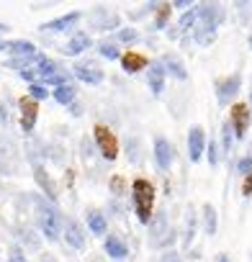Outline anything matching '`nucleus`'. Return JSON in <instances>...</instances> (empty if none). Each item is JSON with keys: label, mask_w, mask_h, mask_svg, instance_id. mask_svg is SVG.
Wrapping results in <instances>:
<instances>
[{"label": "nucleus", "mask_w": 252, "mask_h": 262, "mask_svg": "<svg viewBox=\"0 0 252 262\" xmlns=\"http://www.w3.org/2000/svg\"><path fill=\"white\" fill-rule=\"evenodd\" d=\"M34 213H36V226L41 231V236H47L49 242H57L62 236V224H65V216L59 213V208L47 198L41 195H34Z\"/></svg>", "instance_id": "nucleus-1"}, {"label": "nucleus", "mask_w": 252, "mask_h": 262, "mask_svg": "<svg viewBox=\"0 0 252 262\" xmlns=\"http://www.w3.org/2000/svg\"><path fill=\"white\" fill-rule=\"evenodd\" d=\"M155 185L147 178H137L132 183V201H134V213L139 219V224H150L152 213H155Z\"/></svg>", "instance_id": "nucleus-2"}, {"label": "nucleus", "mask_w": 252, "mask_h": 262, "mask_svg": "<svg viewBox=\"0 0 252 262\" xmlns=\"http://www.w3.org/2000/svg\"><path fill=\"white\" fill-rule=\"evenodd\" d=\"M147 229H150V247L152 249H167V244L173 242V236H167L170 234L167 211H155L150 224H147Z\"/></svg>", "instance_id": "nucleus-3"}, {"label": "nucleus", "mask_w": 252, "mask_h": 262, "mask_svg": "<svg viewBox=\"0 0 252 262\" xmlns=\"http://www.w3.org/2000/svg\"><path fill=\"white\" fill-rule=\"evenodd\" d=\"M88 24H90V31L108 34V31H118L121 29V16L108 11V8H103V6H95L88 13Z\"/></svg>", "instance_id": "nucleus-4"}, {"label": "nucleus", "mask_w": 252, "mask_h": 262, "mask_svg": "<svg viewBox=\"0 0 252 262\" xmlns=\"http://www.w3.org/2000/svg\"><path fill=\"white\" fill-rule=\"evenodd\" d=\"M93 142H95V147H98V152H100L103 160L113 162V160L118 157V139H116V134H113L108 126L98 123V126L93 128Z\"/></svg>", "instance_id": "nucleus-5"}, {"label": "nucleus", "mask_w": 252, "mask_h": 262, "mask_svg": "<svg viewBox=\"0 0 252 262\" xmlns=\"http://www.w3.org/2000/svg\"><path fill=\"white\" fill-rule=\"evenodd\" d=\"M214 88H216V103H219L221 108H226V105L237 98V93L242 90V72H232V75L216 80Z\"/></svg>", "instance_id": "nucleus-6"}, {"label": "nucleus", "mask_w": 252, "mask_h": 262, "mask_svg": "<svg viewBox=\"0 0 252 262\" xmlns=\"http://www.w3.org/2000/svg\"><path fill=\"white\" fill-rule=\"evenodd\" d=\"M82 18H85L82 11H70V13H65V16H57V18L41 24L39 31H41V34H67V31H75Z\"/></svg>", "instance_id": "nucleus-7"}, {"label": "nucleus", "mask_w": 252, "mask_h": 262, "mask_svg": "<svg viewBox=\"0 0 252 262\" xmlns=\"http://www.w3.org/2000/svg\"><path fill=\"white\" fill-rule=\"evenodd\" d=\"M229 123L234 128V137L237 139H244L247 131H249V123H252V108H249V103H234L229 108Z\"/></svg>", "instance_id": "nucleus-8"}, {"label": "nucleus", "mask_w": 252, "mask_h": 262, "mask_svg": "<svg viewBox=\"0 0 252 262\" xmlns=\"http://www.w3.org/2000/svg\"><path fill=\"white\" fill-rule=\"evenodd\" d=\"M152 155H155L157 170L170 172V167H173V162H175V149H173V142H170L167 137H162V134L155 137V142H152Z\"/></svg>", "instance_id": "nucleus-9"}, {"label": "nucleus", "mask_w": 252, "mask_h": 262, "mask_svg": "<svg viewBox=\"0 0 252 262\" xmlns=\"http://www.w3.org/2000/svg\"><path fill=\"white\" fill-rule=\"evenodd\" d=\"M201 16H198V24H206L211 29H219L224 21H226V8L219 3V0H201Z\"/></svg>", "instance_id": "nucleus-10"}, {"label": "nucleus", "mask_w": 252, "mask_h": 262, "mask_svg": "<svg viewBox=\"0 0 252 262\" xmlns=\"http://www.w3.org/2000/svg\"><path fill=\"white\" fill-rule=\"evenodd\" d=\"M188 160L191 162H201L203 152H206V128L201 123H193L188 128Z\"/></svg>", "instance_id": "nucleus-11"}, {"label": "nucleus", "mask_w": 252, "mask_h": 262, "mask_svg": "<svg viewBox=\"0 0 252 262\" xmlns=\"http://www.w3.org/2000/svg\"><path fill=\"white\" fill-rule=\"evenodd\" d=\"M18 116H21V131L24 134H31L36 121H39V103L34 98H21L18 100Z\"/></svg>", "instance_id": "nucleus-12"}, {"label": "nucleus", "mask_w": 252, "mask_h": 262, "mask_svg": "<svg viewBox=\"0 0 252 262\" xmlns=\"http://www.w3.org/2000/svg\"><path fill=\"white\" fill-rule=\"evenodd\" d=\"M88 49H93V36L88 31H72V36L67 39V44L59 49L65 57H80Z\"/></svg>", "instance_id": "nucleus-13"}, {"label": "nucleus", "mask_w": 252, "mask_h": 262, "mask_svg": "<svg viewBox=\"0 0 252 262\" xmlns=\"http://www.w3.org/2000/svg\"><path fill=\"white\" fill-rule=\"evenodd\" d=\"M72 77L85 82V85H100L103 82V70L95 62H77L72 67Z\"/></svg>", "instance_id": "nucleus-14"}, {"label": "nucleus", "mask_w": 252, "mask_h": 262, "mask_svg": "<svg viewBox=\"0 0 252 262\" xmlns=\"http://www.w3.org/2000/svg\"><path fill=\"white\" fill-rule=\"evenodd\" d=\"M144 72H147V88L152 90V95H162L165 80H167V72H165L162 62L160 59H150V64H147Z\"/></svg>", "instance_id": "nucleus-15"}, {"label": "nucleus", "mask_w": 252, "mask_h": 262, "mask_svg": "<svg viewBox=\"0 0 252 262\" xmlns=\"http://www.w3.org/2000/svg\"><path fill=\"white\" fill-rule=\"evenodd\" d=\"M62 234H65V242L72 247V249H85V229L75 221V219H65L62 224Z\"/></svg>", "instance_id": "nucleus-16"}, {"label": "nucleus", "mask_w": 252, "mask_h": 262, "mask_svg": "<svg viewBox=\"0 0 252 262\" xmlns=\"http://www.w3.org/2000/svg\"><path fill=\"white\" fill-rule=\"evenodd\" d=\"M118 62H121V67H123L126 75H137V72L147 70V64H150V59H147L142 52H132V49H126Z\"/></svg>", "instance_id": "nucleus-17"}, {"label": "nucleus", "mask_w": 252, "mask_h": 262, "mask_svg": "<svg viewBox=\"0 0 252 262\" xmlns=\"http://www.w3.org/2000/svg\"><path fill=\"white\" fill-rule=\"evenodd\" d=\"M160 62H162L165 72H167L170 77H175L178 82H185V80H188V70H185L183 59H180L175 52H167V54H162V57H160Z\"/></svg>", "instance_id": "nucleus-18"}, {"label": "nucleus", "mask_w": 252, "mask_h": 262, "mask_svg": "<svg viewBox=\"0 0 252 262\" xmlns=\"http://www.w3.org/2000/svg\"><path fill=\"white\" fill-rule=\"evenodd\" d=\"M198 221H201V231L206 236H216V231H219V213H216V208L211 203H203L201 206Z\"/></svg>", "instance_id": "nucleus-19"}, {"label": "nucleus", "mask_w": 252, "mask_h": 262, "mask_svg": "<svg viewBox=\"0 0 252 262\" xmlns=\"http://www.w3.org/2000/svg\"><path fill=\"white\" fill-rule=\"evenodd\" d=\"M103 249H106V254L111 259H126V257H129V247H126V242L118 234H106Z\"/></svg>", "instance_id": "nucleus-20"}, {"label": "nucleus", "mask_w": 252, "mask_h": 262, "mask_svg": "<svg viewBox=\"0 0 252 262\" xmlns=\"http://www.w3.org/2000/svg\"><path fill=\"white\" fill-rule=\"evenodd\" d=\"M6 54H11V57H34V54H39V47L34 41H29V39H11V41H6Z\"/></svg>", "instance_id": "nucleus-21"}, {"label": "nucleus", "mask_w": 252, "mask_h": 262, "mask_svg": "<svg viewBox=\"0 0 252 262\" xmlns=\"http://www.w3.org/2000/svg\"><path fill=\"white\" fill-rule=\"evenodd\" d=\"M85 224H88L90 234H95V236H106V234H108V219H106V213H100V211H95V208L88 211Z\"/></svg>", "instance_id": "nucleus-22"}, {"label": "nucleus", "mask_w": 252, "mask_h": 262, "mask_svg": "<svg viewBox=\"0 0 252 262\" xmlns=\"http://www.w3.org/2000/svg\"><path fill=\"white\" fill-rule=\"evenodd\" d=\"M198 16H201V6H198V3L191 6V8H185V11L180 13V18H178V34H188V31H193L196 24H198Z\"/></svg>", "instance_id": "nucleus-23"}, {"label": "nucleus", "mask_w": 252, "mask_h": 262, "mask_svg": "<svg viewBox=\"0 0 252 262\" xmlns=\"http://www.w3.org/2000/svg\"><path fill=\"white\" fill-rule=\"evenodd\" d=\"M170 18H173V3H165L152 13V31H165L170 26Z\"/></svg>", "instance_id": "nucleus-24"}, {"label": "nucleus", "mask_w": 252, "mask_h": 262, "mask_svg": "<svg viewBox=\"0 0 252 262\" xmlns=\"http://www.w3.org/2000/svg\"><path fill=\"white\" fill-rule=\"evenodd\" d=\"M52 98L59 103V105H70V103H75V98H77V88H75V82H67V85H57V88H52Z\"/></svg>", "instance_id": "nucleus-25"}, {"label": "nucleus", "mask_w": 252, "mask_h": 262, "mask_svg": "<svg viewBox=\"0 0 252 262\" xmlns=\"http://www.w3.org/2000/svg\"><path fill=\"white\" fill-rule=\"evenodd\" d=\"M98 54L103 57V59H108V62H118L121 59V44L116 41V39H103L100 44H98Z\"/></svg>", "instance_id": "nucleus-26"}, {"label": "nucleus", "mask_w": 252, "mask_h": 262, "mask_svg": "<svg viewBox=\"0 0 252 262\" xmlns=\"http://www.w3.org/2000/svg\"><path fill=\"white\" fill-rule=\"evenodd\" d=\"M72 80H75V77H72V70H67V67H62V70H57V72H52V75L39 77V82H41V85H47V88L67 85V82H72Z\"/></svg>", "instance_id": "nucleus-27"}, {"label": "nucleus", "mask_w": 252, "mask_h": 262, "mask_svg": "<svg viewBox=\"0 0 252 262\" xmlns=\"http://www.w3.org/2000/svg\"><path fill=\"white\" fill-rule=\"evenodd\" d=\"M216 34H219V29H211V26H206V24H196V29H193V39H196V44H201V47L214 44V41H216Z\"/></svg>", "instance_id": "nucleus-28"}, {"label": "nucleus", "mask_w": 252, "mask_h": 262, "mask_svg": "<svg viewBox=\"0 0 252 262\" xmlns=\"http://www.w3.org/2000/svg\"><path fill=\"white\" fill-rule=\"evenodd\" d=\"M196 231H198V213H196L193 208H188V216H185V229H183V247H191V244H193Z\"/></svg>", "instance_id": "nucleus-29"}, {"label": "nucleus", "mask_w": 252, "mask_h": 262, "mask_svg": "<svg viewBox=\"0 0 252 262\" xmlns=\"http://www.w3.org/2000/svg\"><path fill=\"white\" fill-rule=\"evenodd\" d=\"M234 142H237V137H234V128H232V123H229V118L221 123V142H219V147H221V155H226L229 157V152L234 149Z\"/></svg>", "instance_id": "nucleus-30"}, {"label": "nucleus", "mask_w": 252, "mask_h": 262, "mask_svg": "<svg viewBox=\"0 0 252 262\" xmlns=\"http://www.w3.org/2000/svg\"><path fill=\"white\" fill-rule=\"evenodd\" d=\"M142 36H139V31L134 29V26H121L118 31H116V41L121 44V47H132V44H137Z\"/></svg>", "instance_id": "nucleus-31"}, {"label": "nucleus", "mask_w": 252, "mask_h": 262, "mask_svg": "<svg viewBox=\"0 0 252 262\" xmlns=\"http://www.w3.org/2000/svg\"><path fill=\"white\" fill-rule=\"evenodd\" d=\"M34 175H36L39 188H44V195H47L49 201H57V188H54V183L49 180V175H47L41 167H36V170H34Z\"/></svg>", "instance_id": "nucleus-32"}, {"label": "nucleus", "mask_w": 252, "mask_h": 262, "mask_svg": "<svg viewBox=\"0 0 252 262\" xmlns=\"http://www.w3.org/2000/svg\"><path fill=\"white\" fill-rule=\"evenodd\" d=\"M203 155L208 157V165H211V167L219 165V160H221V147H219V142H216L214 137L206 139V152H203Z\"/></svg>", "instance_id": "nucleus-33"}, {"label": "nucleus", "mask_w": 252, "mask_h": 262, "mask_svg": "<svg viewBox=\"0 0 252 262\" xmlns=\"http://www.w3.org/2000/svg\"><path fill=\"white\" fill-rule=\"evenodd\" d=\"M29 98H34L36 103H41V100L52 98V90H49L47 85H41V82H31V85H29Z\"/></svg>", "instance_id": "nucleus-34"}, {"label": "nucleus", "mask_w": 252, "mask_h": 262, "mask_svg": "<svg viewBox=\"0 0 252 262\" xmlns=\"http://www.w3.org/2000/svg\"><path fill=\"white\" fill-rule=\"evenodd\" d=\"M237 172H239L242 178L252 172V152H247V155H242V157L237 160Z\"/></svg>", "instance_id": "nucleus-35"}, {"label": "nucleus", "mask_w": 252, "mask_h": 262, "mask_svg": "<svg viewBox=\"0 0 252 262\" xmlns=\"http://www.w3.org/2000/svg\"><path fill=\"white\" fill-rule=\"evenodd\" d=\"M126 152H129V162H139V139H134V137H129L126 139Z\"/></svg>", "instance_id": "nucleus-36"}, {"label": "nucleus", "mask_w": 252, "mask_h": 262, "mask_svg": "<svg viewBox=\"0 0 252 262\" xmlns=\"http://www.w3.org/2000/svg\"><path fill=\"white\" fill-rule=\"evenodd\" d=\"M123 185H126V183H123V178H121V175H113V178H111V183H108V188H111V193H113V195H123Z\"/></svg>", "instance_id": "nucleus-37"}, {"label": "nucleus", "mask_w": 252, "mask_h": 262, "mask_svg": "<svg viewBox=\"0 0 252 262\" xmlns=\"http://www.w3.org/2000/svg\"><path fill=\"white\" fill-rule=\"evenodd\" d=\"M8 262H29V259H26V252H24L21 247H11V252H8Z\"/></svg>", "instance_id": "nucleus-38"}, {"label": "nucleus", "mask_w": 252, "mask_h": 262, "mask_svg": "<svg viewBox=\"0 0 252 262\" xmlns=\"http://www.w3.org/2000/svg\"><path fill=\"white\" fill-rule=\"evenodd\" d=\"M160 262H180V254L175 249H165L162 257H160Z\"/></svg>", "instance_id": "nucleus-39"}, {"label": "nucleus", "mask_w": 252, "mask_h": 262, "mask_svg": "<svg viewBox=\"0 0 252 262\" xmlns=\"http://www.w3.org/2000/svg\"><path fill=\"white\" fill-rule=\"evenodd\" d=\"M242 195H244V198H249V195H252V172H249V175H244V183H242Z\"/></svg>", "instance_id": "nucleus-40"}, {"label": "nucleus", "mask_w": 252, "mask_h": 262, "mask_svg": "<svg viewBox=\"0 0 252 262\" xmlns=\"http://www.w3.org/2000/svg\"><path fill=\"white\" fill-rule=\"evenodd\" d=\"M198 0H173V8H178V11H185V8H191V6H196Z\"/></svg>", "instance_id": "nucleus-41"}, {"label": "nucleus", "mask_w": 252, "mask_h": 262, "mask_svg": "<svg viewBox=\"0 0 252 262\" xmlns=\"http://www.w3.org/2000/svg\"><path fill=\"white\" fill-rule=\"evenodd\" d=\"M39 262H57V259H54V254H49V252H44Z\"/></svg>", "instance_id": "nucleus-42"}, {"label": "nucleus", "mask_w": 252, "mask_h": 262, "mask_svg": "<svg viewBox=\"0 0 252 262\" xmlns=\"http://www.w3.org/2000/svg\"><path fill=\"white\" fill-rule=\"evenodd\" d=\"M0 121H3V123L8 121V113H6V105L3 103H0Z\"/></svg>", "instance_id": "nucleus-43"}, {"label": "nucleus", "mask_w": 252, "mask_h": 262, "mask_svg": "<svg viewBox=\"0 0 252 262\" xmlns=\"http://www.w3.org/2000/svg\"><path fill=\"white\" fill-rule=\"evenodd\" d=\"M8 31H11V26H8V24H0V39H3Z\"/></svg>", "instance_id": "nucleus-44"}, {"label": "nucleus", "mask_w": 252, "mask_h": 262, "mask_svg": "<svg viewBox=\"0 0 252 262\" xmlns=\"http://www.w3.org/2000/svg\"><path fill=\"white\" fill-rule=\"evenodd\" d=\"M214 262H229V254H216V259Z\"/></svg>", "instance_id": "nucleus-45"}, {"label": "nucleus", "mask_w": 252, "mask_h": 262, "mask_svg": "<svg viewBox=\"0 0 252 262\" xmlns=\"http://www.w3.org/2000/svg\"><path fill=\"white\" fill-rule=\"evenodd\" d=\"M247 44H249V52H252V26H249V36H247Z\"/></svg>", "instance_id": "nucleus-46"}, {"label": "nucleus", "mask_w": 252, "mask_h": 262, "mask_svg": "<svg viewBox=\"0 0 252 262\" xmlns=\"http://www.w3.org/2000/svg\"><path fill=\"white\" fill-rule=\"evenodd\" d=\"M0 52H6V41L3 39H0Z\"/></svg>", "instance_id": "nucleus-47"}, {"label": "nucleus", "mask_w": 252, "mask_h": 262, "mask_svg": "<svg viewBox=\"0 0 252 262\" xmlns=\"http://www.w3.org/2000/svg\"><path fill=\"white\" fill-rule=\"evenodd\" d=\"M249 108H252V85H249Z\"/></svg>", "instance_id": "nucleus-48"}, {"label": "nucleus", "mask_w": 252, "mask_h": 262, "mask_svg": "<svg viewBox=\"0 0 252 262\" xmlns=\"http://www.w3.org/2000/svg\"><path fill=\"white\" fill-rule=\"evenodd\" d=\"M249 262H252V257H249Z\"/></svg>", "instance_id": "nucleus-49"}]
</instances>
